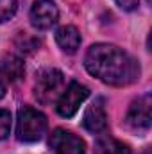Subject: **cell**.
Here are the masks:
<instances>
[{"label":"cell","mask_w":152,"mask_h":154,"mask_svg":"<svg viewBox=\"0 0 152 154\" xmlns=\"http://www.w3.org/2000/svg\"><path fill=\"white\" fill-rule=\"evenodd\" d=\"M84 65L93 77L111 86H127L140 77L138 61L125 50L108 43L91 45L86 52Z\"/></svg>","instance_id":"1"},{"label":"cell","mask_w":152,"mask_h":154,"mask_svg":"<svg viewBox=\"0 0 152 154\" xmlns=\"http://www.w3.org/2000/svg\"><path fill=\"white\" fill-rule=\"evenodd\" d=\"M47 131V116L41 111L31 108V106H23L22 109H18L16 116V138L20 142L25 143H32L43 138Z\"/></svg>","instance_id":"2"},{"label":"cell","mask_w":152,"mask_h":154,"mask_svg":"<svg viewBox=\"0 0 152 154\" xmlns=\"http://www.w3.org/2000/svg\"><path fill=\"white\" fill-rule=\"evenodd\" d=\"M88 95H90V90L84 84H81L77 81L70 82L66 86V90L61 93V97L57 99V104H56L57 113L61 116H65V118L74 116L79 111L81 104L88 99Z\"/></svg>","instance_id":"3"},{"label":"cell","mask_w":152,"mask_h":154,"mask_svg":"<svg viewBox=\"0 0 152 154\" xmlns=\"http://www.w3.org/2000/svg\"><path fill=\"white\" fill-rule=\"evenodd\" d=\"M65 79H63V74L56 68H45L38 74V79H36V88H34V93L38 97L39 102H50L61 90Z\"/></svg>","instance_id":"4"},{"label":"cell","mask_w":152,"mask_h":154,"mask_svg":"<svg viewBox=\"0 0 152 154\" xmlns=\"http://www.w3.org/2000/svg\"><path fill=\"white\" fill-rule=\"evenodd\" d=\"M59 20V9L54 4V0H34L31 7V23L39 29L47 31L54 27Z\"/></svg>","instance_id":"5"},{"label":"cell","mask_w":152,"mask_h":154,"mask_svg":"<svg viewBox=\"0 0 152 154\" xmlns=\"http://www.w3.org/2000/svg\"><path fill=\"white\" fill-rule=\"evenodd\" d=\"M48 145L54 154H84V142L66 129H56L50 134Z\"/></svg>","instance_id":"6"},{"label":"cell","mask_w":152,"mask_h":154,"mask_svg":"<svg viewBox=\"0 0 152 154\" xmlns=\"http://www.w3.org/2000/svg\"><path fill=\"white\" fill-rule=\"evenodd\" d=\"M150 95H143L134 100L127 111L125 124L134 131H145L150 127Z\"/></svg>","instance_id":"7"},{"label":"cell","mask_w":152,"mask_h":154,"mask_svg":"<svg viewBox=\"0 0 152 154\" xmlns=\"http://www.w3.org/2000/svg\"><path fill=\"white\" fill-rule=\"evenodd\" d=\"M82 125H84V129H88L93 134H99V133L106 131V127H108V115H106L104 99L99 97V99L93 100V104L84 113Z\"/></svg>","instance_id":"8"},{"label":"cell","mask_w":152,"mask_h":154,"mask_svg":"<svg viewBox=\"0 0 152 154\" xmlns=\"http://www.w3.org/2000/svg\"><path fill=\"white\" fill-rule=\"evenodd\" d=\"M22 75H23V63H22V59H18L14 56L0 59V99L5 95L7 84L18 81Z\"/></svg>","instance_id":"9"},{"label":"cell","mask_w":152,"mask_h":154,"mask_svg":"<svg viewBox=\"0 0 152 154\" xmlns=\"http://www.w3.org/2000/svg\"><path fill=\"white\" fill-rule=\"evenodd\" d=\"M56 41H57V45L65 52L74 54V52H77V48L81 45V34H79V31H77L74 25H65V27L57 29Z\"/></svg>","instance_id":"10"},{"label":"cell","mask_w":152,"mask_h":154,"mask_svg":"<svg viewBox=\"0 0 152 154\" xmlns=\"http://www.w3.org/2000/svg\"><path fill=\"white\" fill-rule=\"evenodd\" d=\"M93 154H131V149L111 136H104L97 142Z\"/></svg>","instance_id":"11"},{"label":"cell","mask_w":152,"mask_h":154,"mask_svg":"<svg viewBox=\"0 0 152 154\" xmlns=\"http://www.w3.org/2000/svg\"><path fill=\"white\" fill-rule=\"evenodd\" d=\"M18 9V0H0V23L13 18Z\"/></svg>","instance_id":"12"},{"label":"cell","mask_w":152,"mask_h":154,"mask_svg":"<svg viewBox=\"0 0 152 154\" xmlns=\"http://www.w3.org/2000/svg\"><path fill=\"white\" fill-rule=\"evenodd\" d=\"M11 133V113L7 109H0V142L5 140Z\"/></svg>","instance_id":"13"},{"label":"cell","mask_w":152,"mask_h":154,"mask_svg":"<svg viewBox=\"0 0 152 154\" xmlns=\"http://www.w3.org/2000/svg\"><path fill=\"white\" fill-rule=\"evenodd\" d=\"M122 9H125V11H132L136 5H138V0H114Z\"/></svg>","instance_id":"14"}]
</instances>
